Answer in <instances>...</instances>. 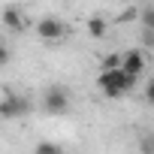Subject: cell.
Here are the masks:
<instances>
[{
    "label": "cell",
    "instance_id": "6da1fadb",
    "mask_svg": "<svg viewBox=\"0 0 154 154\" xmlns=\"http://www.w3.org/2000/svg\"><path fill=\"white\" fill-rule=\"evenodd\" d=\"M97 85H100L103 97L118 100V97H124V94H130V91L136 88V79H133V75H127L124 69H103L100 79H97Z\"/></svg>",
    "mask_w": 154,
    "mask_h": 154
},
{
    "label": "cell",
    "instance_id": "7a4b0ae2",
    "mask_svg": "<svg viewBox=\"0 0 154 154\" xmlns=\"http://www.w3.org/2000/svg\"><path fill=\"white\" fill-rule=\"evenodd\" d=\"M24 115H30V100L18 91H3V97H0V118L15 121V118H24Z\"/></svg>",
    "mask_w": 154,
    "mask_h": 154
},
{
    "label": "cell",
    "instance_id": "3957f363",
    "mask_svg": "<svg viewBox=\"0 0 154 154\" xmlns=\"http://www.w3.org/2000/svg\"><path fill=\"white\" fill-rule=\"evenodd\" d=\"M69 91L63 88V85H48L45 88V94H42V109L48 112V115H66L69 112Z\"/></svg>",
    "mask_w": 154,
    "mask_h": 154
},
{
    "label": "cell",
    "instance_id": "277c9868",
    "mask_svg": "<svg viewBox=\"0 0 154 154\" xmlns=\"http://www.w3.org/2000/svg\"><path fill=\"white\" fill-rule=\"evenodd\" d=\"M66 33H69L66 24L60 18H54V15H45V18L36 21V36L42 42H60V39H66Z\"/></svg>",
    "mask_w": 154,
    "mask_h": 154
},
{
    "label": "cell",
    "instance_id": "5b68a950",
    "mask_svg": "<svg viewBox=\"0 0 154 154\" xmlns=\"http://www.w3.org/2000/svg\"><path fill=\"white\" fill-rule=\"evenodd\" d=\"M121 69L127 75H133V79H139V72L145 69V51L142 48H130L121 54Z\"/></svg>",
    "mask_w": 154,
    "mask_h": 154
},
{
    "label": "cell",
    "instance_id": "8992f818",
    "mask_svg": "<svg viewBox=\"0 0 154 154\" xmlns=\"http://www.w3.org/2000/svg\"><path fill=\"white\" fill-rule=\"evenodd\" d=\"M3 24H6L9 30H21V27H24L21 9H18V6H6V9H3Z\"/></svg>",
    "mask_w": 154,
    "mask_h": 154
},
{
    "label": "cell",
    "instance_id": "52a82bcc",
    "mask_svg": "<svg viewBox=\"0 0 154 154\" xmlns=\"http://www.w3.org/2000/svg\"><path fill=\"white\" fill-rule=\"evenodd\" d=\"M106 30H109V24H106L100 15H91V18H88V33H91L94 39H103V36H106Z\"/></svg>",
    "mask_w": 154,
    "mask_h": 154
},
{
    "label": "cell",
    "instance_id": "ba28073f",
    "mask_svg": "<svg viewBox=\"0 0 154 154\" xmlns=\"http://www.w3.org/2000/svg\"><path fill=\"white\" fill-rule=\"evenodd\" d=\"M139 21H142V30H148V33H154V9H151V6L139 12Z\"/></svg>",
    "mask_w": 154,
    "mask_h": 154
},
{
    "label": "cell",
    "instance_id": "9c48e42d",
    "mask_svg": "<svg viewBox=\"0 0 154 154\" xmlns=\"http://www.w3.org/2000/svg\"><path fill=\"white\" fill-rule=\"evenodd\" d=\"M33 154H63V148H60L57 142H39V145L33 148Z\"/></svg>",
    "mask_w": 154,
    "mask_h": 154
},
{
    "label": "cell",
    "instance_id": "30bf717a",
    "mask_svg": "<svg viewBox=\"0 0 154 154\" xmlns=\"http://www.w3.org/2000/svg\"><path fill=\"white\" fill-rule=\"evenodd\" d=\"M103 69H121V54H103Z\"/></svg>",
    "mask_w": 154,
    "mask_h": 154
},
{
    "label": "cell",
    "instance_id": "8fae6325",
    "mask_svg": "<svg viewBox=\"0 0 154 154\" xmlns=\"http://www.w3.org/2000/svg\"><path fill=\"white\" fill-rule=\"evenodd\" d=\"M6 63H9V48L0 42V66H6Z\"/></svg>",
    "mask_w": 154,
    "mask_h": 154
},
{
    "label": "cell",
    "instance_id": "7c38bea8",
    "mask_svg": "<svg viewBox=\"0 0 154 154\" xmlns=\"http://www.w3.org/2000/svg\"><path fill=\"white\" fill-rule=\"evenodd\" d=\"M145 100H148V103H154V79L145 85Z\"/></svg>",
    "mask_w": 154,
    "mask_h": 154
},
{
    "label": "cell",
    "instance_id": "4fadbf2b",
    "mask_svg": "<svg viewBox=\"0 0 154 154\" xmlns=\"http://www.w3.org/2000/svg\"><path fill=\"white\" fill-rule=\"evenodd\" d=\"M142 39H145V45H154V33H148V30H142Z\"/></svg>",
    "mask_w": 154,
    "mask_h": 154
},
{
    "label": "cell",
    "instance_id": "5bb4252c",
    "mask_svg": "<svg viewBox=\"0 0 154 154\" xmlns=\"http://www.w3.org/2000/svg\"><path fill=\"white\" fill-rule=\"evenodd\" d=\"M148 151H151V154H154V136H151V142H148Z\"/></svg>",
    "mask_w": 154,
    "mask_h": 154
}]
</instances>
